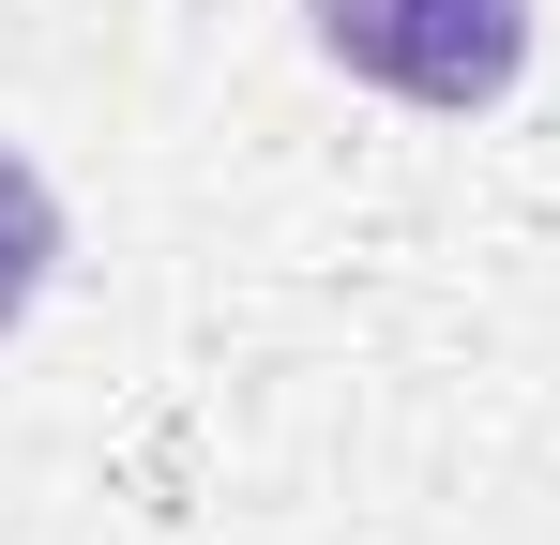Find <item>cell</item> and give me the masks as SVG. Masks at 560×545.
<instances>
[{
	"instance_id": "7a4b0ae2",
	"label": "cell",
	"mask_w": 560,
	"mask_h": 545,
	"mask_svg": "<svg viewBox=\"0 0 560 545\" xmlns=\"http://www.w3.org/2000/svg\"><path fill=\"white\" fill-rule=\"evenodd\" d=\"M46 272H61V182L0 137V334L46 303Z\"/></svg>"
},
{
	"instance_id": "6da1fadb",
	"label": "cell",
	"mask_w": 560,
	"mask_h": 545,
	"mask_svg": "<svg viewBox=\"0 0 560 545\" xmlns=\"http://www.w3.org/2000/svg\"><path fill=\"white\" fill-rule=\"evenodd\" d=\"M303 46L349 91H394L424 121H485L500 91L530 77L546 0H303Z\"/></svg>"
}]
</instances>
